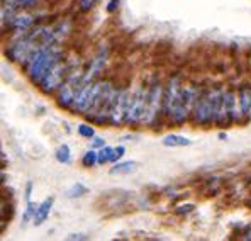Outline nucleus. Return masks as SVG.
Segmentation results:
<instances>
[{"instance_id": "1", "label": "nucleus", "mask_w": 251, "mask_h": 241, "mask_svg": "<svg viewBox=\"0 0 251 241\" xmlns=\"http://www.w3.org/2000/svg\"><path fill=\"white\" fill-rule=\"evenodd\" d=\"M70 56V50L63 44H50V46H38L32 54L21 65V70L29 79L32 85L38 87L44 80V77L50 73L60 60Z\"/></svg>"}, {"instance_id": "2", "label": "nucleus", "mask_w": 251, "mask_h": 241, "mask_svg": "<svg viewBox=\"0 0 251 241\" xmlns=\"http://www.w3.org/2000/svg\"><path fill=\"white\" fill-rule=\"evenodd\" d=\"M163 88H165V75L161 72L151 73L150 88H148V101H146V116L145 128L154 133L163 131L167 121L161 116V106H163Z\"/></svg>"}, {"instance_id": "3", "label": "nucleus", "mask_w": 251, "mask_h": 241, "mask_svg": "<svg viewBox=\"0 0 251 241\" xmlns=\"http://www.w3.org/2000/svg\"><path fill=\"white\" fill-rule=\"evenodd\" d=\"M151 73H146L145 79L136 85L131 92V97L127 102V112H126L124 126L129 129H143L145 128V116H146V101H148V88H150Z\"/></svg>"}, {"instance_id": "4", "label": "nucleus", "mask_w": 251, "mask_h": 241, "mask_svg": "<svg viewBox=\"0 0 251 241\" xmlns=\"http://www.w3.org/2000/svg\"><path fill=\"white\" fill-rule=\"evenodd\" d=\"M210 85H212V80L210 79H202L201 83H199L197 99H195L194 110H192L190 122H188L192 128H201V129L214 128V112H212V102H210Z\"/></svg>"}, {"instance_id": "5", "label": "nucleus", "mask_w": 251, "mask_h": 241, "mask_svg": "<svg viewBox=\"0 0 251 241\" xmlns=\"http://www.w3.org/2000/svg\"><path fill=\"white\" fill-rule=\"evenodd\" d=\"M83 85V63L82 65H76L70 70L66 80L63 81V85L60 87V90L54 95V102L60 109L65 110H72L75 97L78 94V90Z\"/></svg>"}, {"instance_id": "6", "label": "nucleus", "mask_w": 251, "mask_h": 241, "mask_svg": "<svg viewBox=\"0 0 251 241\" xmlns=\"http://www.w3.org/2000/svg\"><path fill=\"white\" fill-rule=\"evenodd\" d=\"M116 87L117 90L109 110V121H107L109 128H123L124 126L126 112H127V102L129 97H131V87H124V85H116Z\"/></svg>"}, {"instance_id": "7", "label": "nucleus", "mask_w": 251, "mask_h": 241, "mask_svg": "<svg viewBox=\"0 0 251 241\" xmlns=\"http://www.w3.org/2000/svg\"><path fill=\"white\" fill-rule=\"evenodd\" d=\"M238 101H239V109L245 117V121L251 122V80H243L238 85Z\"/></svg>"}, {"instance_id": "8", "label": "nucleus", "mask_w": 251, "mask_h": 241, "mask_svg": "<svg viewBox=\"0 0 251 241\" xmlns=\"http://www.w3.org/2000/svg\"><path fill=\"white\" fill-rule=\"evenodd\" d=\"M224 185H226V179L224 177H209L199 182V192L204 195L205 199L216 197L223 192Z\"/></svg>"}, {"instance_id": "9", "label": "nucleus", "mask_w": 251, "mask_h": 241, "mask_svg": "<svg viewBox=\"0 0 251 241\" xmlns=\"http://www.w3.org/2000/svg\"><path fill=\"white\" fill-rule=\"evenodd\" d=\"M92 85L94 83H83L82 88L78 90L75 97V102H73V107L70 112L75 114V116H85L88 106H90V99H92Z\"/></svg>"}, {"instance_id": "10", "label": "nucleus", "mask_w": 251, "mask_h": 241, "mask_svg": "<svg viewBox=\"0 0 251 241\" xmlns=\"http://www.w3.org/2000/svg\"><path fill=\"white\" fill-rule=\"evenodd\" d=\"M0 216H2V229L0 231H5V224H9L10 221L16 216V202L14 199H2V211H0Z\"/></svg>"}, {"instance_id": "11", "label": "nucleus", "mask_w": 251, "mask_h": 241, "mask_svg": "<svg viewBox=\"0 0 251 241\" xmlns=\"http://www.w3.org/2000/svg\"><path fill=\"white\" fill-rule=\"evenodd\" d=\"M53 204H54V197H48L46 201H43L41 204H39L38 213H36L32 224H34V226H41L43 222L46 221L48 217H50V213H51V209H53Z\"/></svg>"}, {"instance_id": "12", "label": "nucleus", "mask_w": 251, "mask_h": 241, "mask_svg": "<svg viewBox=\"0 0 251 241\" xmlns=\"http://www.w3.org/2000/svg\"><path fill=\"white\" fill-rule=\"evenodd\" d=\"M139 166L138 161L131 160V161H117L114 165V168L109 170L110 175H127V173H132L136 168Z\"/></svg>"}, {"instance_id": "13", "label": "nucleus", "mask_w": 251, "mask_h": 241, "mask_svg": "<svg viewBox=\"0 0 251 241\" xmlns=\"http://www.w3.org/2000/svg\"><path fill=\"white\" fill-rule=\"evenodd\" d=\"M44 0H10V5L16 10H27V12H32V10H39L41 9V3Z\"/></svg>"}, {"instance_id": "14", "label": "nucleus", "mask_w": 251, "mask_h": 241, "mask_svg": "<svg viewBox=\"0 0 251 241\" xmlns=\"http://www.w3.org/2000/svg\"><path fill=\"white\" fill-rule=\"evenodd\" d=\"M190 144H192L190 139L180 134H168L163 138V146L167 148H183V146H190Z\"/></svg>"}, {"instance_id": "15", "label": "nucleus", "mask_w": 251, "mask_h": 241, "mask_svg": "<svg viewBox=\"0 0 251 241\" xmlns=\"http://www.w3.org/2000/svg\"><path fill=\"white\" fill-rule=\"evenodd\" d=\"M88 192H90L88 190V187H85V185L80 184V182H75V184L66 190V197L68 199H80V197H83V195H87Z\"/></svg>"}, {"instance_id": "16", "label": "nucleus", "mask_w": 251, "mask_h": 241, "mask_svg": "<svg viewBox=\"0 0 251 241\" xmlns=\"http://www.w3.org/2000/svg\"><path fill=\"white\" fill-rule=\"evenodd\" d=\"M97 2L99 0H76L75 9L80 16H87V14H90L97 7Z\"/></svg>"}, {"instance_id": "17", "label": "nucleus", "mask_w": 251, "mask_h": 241, "mask_svg": "<svg viewBox=\"0 0 251 241\" xmlns=\"http://www.w3.org/2000/svg\"><path fill=\"white\" fill-rule=\"evenodd\" d=\"M95 165H99V151L92 148V150L85 151V155L82 157V166L83 168H94Z\"/></svg>"}, {"instance_id": "18", "label": "nucleus", "mask_w": 251, "mask_h": 241, "mask_svg": "<svg viewBox=\"0 0 251 241\" xmlns=\"http://www.w3.org/2000/svg\"><path fill=\"white\" fill-rule=\"evenodd\" d=\"M56 160L61 163V165H66V163L72 161V150H70L68 144H61L60 148L56 150Z\"/></svg>"}, {"instance_id": "19", "label": "nucleus", "mask_w": 251, "mask_h": 241, "mask_svg": "<svg viewBox=\"0 0 251 241\" xmlns=\"http://www.w3.org/2000/svg\"><path fill=\"white\" fill-rule=\"evenodd\" d=\"M38 207H39V204H36V202H32V201L27 202L24 217H22V226H25L27 222L34 221V216H36V213H38Z\"/></svg>"}, {"instance_id": "20", "label": "nucleus", "mask_w": 251, "mask_h": 241, "mask_svg": "<svg viewBox=\"0 0 251 241\" xmlns=\"http://www.w3.org/2000/svg\"><path fill=\"white\" fill-rule=\"evenodd\" d=\"M78 134L85 139H92L95 136V129L92 122H83V124L78 126Z\"/></svg>"}, {"instance_id": "21", "label": "nucleus", "mask_w": 251, "mask_h": 241, "mask_svg": "<svg viewBox=\"0 0 251 241\" xmlns=\"http://www.w3.org/2000/svg\"><path fill=\"white\" fill-rule=\"evenodd\" d=\"M195 211V204H180V206L175 207V211L173 213L176 214V216L180 217H185L188 214H192Z\"/></svg>"}, {"instance_id": "22", "label": "nucleus", "mask_w": 251, "mask_h": 241, "mask_svg": "<svg viewBox=\"0 0 251 241\" xmlns=\"http://www.w3.org/2000/svg\"><path fill=\"white\" fill-rule=\"evenodd\" d=\"M112 151L114 148L110 146H104L99 150V165H105V163L110 161V158H112Z\"/></svg>"}, {"instance_id": "23", "label": "nucleus", "mask_w": 251, "mask_h": 241, "mask_svg": "<svg viewBox=\"0 0 251 241\" xmlns=\"http://www.w3.org/2000/svg\"><path fill=\"white\" fill-rule=\"evenodd\" d=\"M124 153H126L124 146H116V148H114V151H112V158H110V161H112V163L121 161V158L124 157Z\"/></svg>"}, {"instance_id": "24", "label": "nucleus", "mask_w": 251, "mask_h": 241, "mask_svg": "<svg viewBox=\"0 0 251 241\" xmlns=\"http://www.w3.org/2000/svg\"><path fill=\"white\" fill-rule=\"evenodd\" d=\"M119 3H121V0H109V2H107V7H105L107 14L116 12V10L119 9Z\"/></svg>"}, {"instance_id": "25", "label": "nucleus", "mask_w": 251, "mask_h": 241, "mask_svg": "<svg viewBox=\"0 0 251 241\" xmlns=\"http://www.w3.org/2000/svg\"><path fill=\"white\" fill-rule=\"evenodd\" d=\"M105 146V139L104 138H99V136H94L92 138V148L94 150H100V148Z\"/></svg>"}, {"instance_id": "26", "label": "nucleus", "mask_w": 251, "mask_h": 241, "mask_svg": "<svg viewBox=\"0 0 251 241\" xmlns=\"http://www.w3.org/2000/svg\"><path fill=\"white\" fill-rule=\"evenodd\" d=\"M188 195H190V192H183V194H175V195H172V197H170V201H172V204H176V202L183 201V199H187Z\"/></svg>"}, {"instance_id": "27", "label": "nucleus", "mask_w": 251, "mask_h": 241, "mask_svg": "<svg viewBox=\"0 0 251 241\" xmlns=\"http://www.w3.org/2000/svg\"><path fill=\"white\" fill-rule=\"evenodd\" d=\"M68 240H82V241H88V240H90V236L82 235V233H73V235H70V236H68Z\"/></svg>"}, {"instance_id": "28", "label": "nucleus", "mask_w": 251, "mask_h": 241, "mask_svg": "<svg viewBox=\"0 0 251 241\" xmlns=\"http://www.w3.org/2000/svg\"><path fill=\"white\" fill-rule=\"evenodd\" d=\"M31 194H32V182H27L25 184V201H31Z\"/></svg>"}, {"instance_id": "29", "label": "nucleus", "mask_w": 251, "mask_h": 241, "mask_svg": "<svg viewBox=\"0 0 251 241\" xmlns=\"http://www.w3.org/2000/svg\"><path fill=\"white\" fill-rule=\"evenodd\" d=\"M217 138L226 141V139H227V134H226V133H219V136H217Z\"/></svg>"}, {"instance_id": "30", "label": "nucleus", "mask_w": 251, "mask_h": 241, "mask_svg": "<svg viewBox=\"0 0 251 241\" xmlns=\"http://www.w3.org/2000/svg\"><path fill=\"white\" fill-rule=\"evenodd\" d=\"M245 206H248L250 209H251V199L248 197V199H245Z\"/></svg>"}]
</instances>
